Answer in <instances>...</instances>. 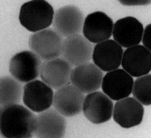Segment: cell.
I'll return each instance as SVG.
<instances>
[{
    "instance_id": "cell-16",
    "label": "cell",
    "mask_w": 151,
    "mask_h": 138,
    "mask_svg": "<svg viewBox=\"0 0 151 138\" xmlns=\"http://www.w3.org/2000/svg\"><path fill=\"white\" fill-rule=\"evenodd\" d=\"M123 69L134 77L148 74L151 69V53L142 45L127 48L123 52Z\"/></svg>"
},
{
    "instance_id": "cell-13",
    "label": "cell",
    "mask_w": 151,
    "mask_h": 138,
    "mask_svg": "<svg viewBox=\"0 0 151 138\" xmlns=\"http://www.w3.org/2000/svg\"><path fill=\"white\" fill-rule=\"evenodd\" d=\"M123 49L114 40H106L97 43L93 48L92 59L103 72L118 69L121 64Z\"/></svg>"
},
{
    "instance_id": "cell-21",
    "label": "cell",
    "mask_w": 151,
    "mask_h": 138,
    "mask_svg": "<svg viewBox=\"0 0 151 138\" xmlns=\"http://www.w3.org/2000/svg\"><path fill=\"white\" fill-rule=\"evenodd\" d=\"M151 24L147 25L144 30L142 40L145 48L151 51Z\"/></svg>"
},
{
    "instance_id": "cell-14",
    "label": "cell",
    "mask_w": 151,
    "mask_h": 138,
    "mask_svg": "<svg viewBox=\"0 0 151 138\" xmlns=\"http://www.w3.org/2000/svg\"><path fill=\"white\" fill-rule=\"evenodd\" d=\"M84 98V94L70 84L55 91L53 106L64 117H71L81 113Z\"/></svg>"
},
{
    "instance_id": "cell-18",
    "label": "cell",
    "mask_w": 151,
    "mask_h": 138,
    "mask_svg": "<svg viewBox=\"0 0 151 138\" xmlns=\"http://www.w3.org/2000/svg\"><path fill=\"white\" fill-rule=\"evenodd\" d=\"M38 127L34 135L37 138H63L66 133L67 121L54 108L38 113Z\"/></svg>"
},
{
    "instance_id": "cell-4",
    "label": "cell",
    "mask_w": 151,
    "mask_h": 138,
    "mask_svg": "<svg viewBox=\"0 0 151 138\" xmlns=\"http://www.w3.org/2000/svg\"><path fill=\"white\" fill-rule=\"evenodd\" d=\"M42 63V60L32 51H23L12 57L9 70L13 78L19 82H29L40 75Z\"/></svg>"
},
{
    "instance_id": "cell-5",
    "label": "cell",
    "mask_w": 151,
    "mask_h": 138,
    "mask_svg": "<svg viewBox=\"0 0 151 138\" xmlns=\"http://www.w3.org/2000/svg\"><path fill=\"white\" fill-rule=\"evenodd\" d=\"M85 16L76 6L67 5L59 8L54 12L52 27L62 38L78 35L83 30Z\"/></svg>"
},
{
    "instance_id": "cell-2",
    "label": "cell",
    "mask_w": 151,
    "mask_h": 138,
    "mask_svg": "<svg viewBox=\"0 0 151 138\" xmlns=\"http://www.w3.org/2000/svg\"><path fill=\"white\" fill-rule=\"evenodd\" d=\"M54 11L52 6L44 0H32L24 3L19 14V21L27 30L39 32L52 24Z\"/></svg>"
},
{
    "instance_id": "cell-10",
    "label": "cell",
    "mask_w": 151,
    "mask_h": 138,
    "mask_svg": "<svg viewBox=\"0 0 151 138\" xmlns=\"http://www.w3.org/2000/svg\"><path fill=\"white\" fill-rule=\"evenodd\" d=\"M73 67L61 57L44 61L42 64L40 78L52 89L58 90L71 83Z\"/></svg>"
},
{
    "instance_id": "cell-3",
    "label": "cell",
    "mask_w": 151,
    "mask_h": 138,
    "mask_svg": "<svg viewBox=\"0 0 151 138\" xmlns=\"http://www.w3.org/2000/svg\"><path fill=\"white\" fill-rule=\"evenodd\" d=\"M63 40L53 29L48 27L32 33L28 45L32 52L44 61L60 56Z\"/></svg>"
},
{
    "instance_id": "cell-9",
    "label": "cell",
    "mask_w": 151,
    "mask_h": 138,
    "mask_svg": "<svg viewBox=\"0 0 151 138\" xmlns=\"http://www.w3.org/2000/svg\"><path fill=\"white\" fill-rule=\"evenodd\" d=\"M104 76L103 71L90 62L73 69L71 83L83 93L88 94L101 88Z\"/></svg>"
},
{
    "instance_id": "cell-19",
    "label": "cell",
    "mask_w": 151,
    "mask_h": 138,
    "mask_svg": "<svg viewBox=\"0 0 151 138\" xmlns=\"http://www.w3.org/2000/svg\"><path fill=\"white\" fill-rule=\"evenodd\" d=\"M24 87L12 76H3L0 80L1 107L19 104L22 100Z\"/></svg>"
},
{
    "instance_id": "cell-22",
    "label": "cell",
    "mask_w": 151,
    "mask_h": 138,
    "mask_svg": "<svg viewBox=\"0 0 151 138\" xmlns=\"http://www.w3.org/2000/svg\"><path fill=\"white\" fill-rule=\"evenodd\" d=\"M119 2L126 6L146 5L151 3L150 1H120Z\"/></svg>"
},
{
    "instance_id": "cell-15",
    "label": "cell",
    "mask_w": 151,
    "mask_h": 138,
    "mask_svg": "<svg viewBox=\"0 0 151 138\" xmlns=\"http://www.w3.org/2000/svg\"><path fill=\"white\" fill-rule=\"evenodd\" d=\"M144 114L143 105L133 97L117 101L113 107V120L123 128L129 129L141 123Z\"/></svg>"
},
{
    "instance_id": "cell-12",
    "label": "cell",
    "mask_w": 151,
    "mask_h": 138,
    "mask_svg": "<svg viewBox=\"0 0 151 138\" xmlns=\"http://www.w3.org/2000/svg\"><path fill=\"white\" fill-rule=\"evenodd\" d=\"M113 22L102 12L91 13L85 18L83 33L85 38L93 43H98L110 38L112 35Z\"/></svg>"
},
{
    "instance_id": "cell-6",
    "label": "cell",
    "mask_w": 151,
    "mask_h": 138,
    "mask_svg": "<svg viewBox=\"0 0 151 138\" xmlns=\"http://www.w3.org/2000/svg\"><path fill=\"white\" fill-rule=\"evenodd\" d=\"M93 46L80 34L71 35L63 40L60 57L73 67L88 63L92 59Z\"/></svg>"
},
{
    "instance_id": "cell-11",
    "label": "cell",
    "mask_w": 151,
    "mask_h": 138,
    "mask_svg": "<svg viewBox=\"0 0 151 138\" xmlns=\"http://www.w3.org/2000/svg\"><path fill=\"white\" fill-rule=\"evenodd\" d=\"M134 80L123 69H117L104 76L101 88L111 100L118 101L129 97L132 93Z\"/></svg>"
},
{
    "instance_id": "cell-20",
    "label": "cell",
    "mask_w": 151,
    "mask_h": 138,
    "mask_svg": "<svg viewBox=\"0 0 151 138\" xmlns=\"http://www.w3.org/2000/svg\"><path fill=\"white\" fill-rule=\"evenodd\" d=\"M151 75L137 77L134 81L132 93L134 98L142 105H151Z\"/></svg>"
},
{
    "instance_id": "cell-1",
    "label": "cell",
    "mask_w": 151,
    "mask_h": 138,
    "mask_svg": "<svg viewBox=\"0 0 151 138\" xmlns=\"http://www.w3.org/2000/svg\"><path fill=\"white\" fill-rule=\"evenodd\" d=\"M0 132L6 138H32L38 127V118L19 104L0 108Z\"/></svg>"
},
{
    "instance_id": "cell-8",
    "label": "cell",
    "mask_w": 151,
    "mask_h": 138,
    "mask_svg": "<svg viewBox=\"0 0 151 138\" xmlns=\"http://www.w3.org/2000/svg\"><path fill=\"white\" fill-rule=\"evenodd\" d=\"M54 92L40 80L27 83L24 86L22 101L25 106L35 113H40L53 105Z\"/></svg>"
},
{
    "instance_id": "cell-17",
    "label": "cell",
    "mask_w": 151,
    "mask_h": 138,
    "mask_svg": "<svg viewBox=\"0 0 151 138\" xmlns=\"http://www.w3.org/2000/svg\"><path fill=\"white\" fill-rule=\"evenodd\" d=\"M143 25L136 18L126 17L113 25L114 40L121 47L129 48L139 45L144 32Z\"/></svg>"
},
{
    "instance_id": "cell-7",
    "label": "cell",
    "mask_w": 151,
    "mask_h": 138,
    "mask_svg": "<svg viewBox=\"0 0 151 138\" xmlns=\"http://www.w3.org/2000/svg\"><path fill=\"white\" fill-rule=\"evenodd\" d=\"M114 105L106 94L96 91L88 94L84 98L82 111L83 115L94 124L106 122L112 117Z\"/></svg>"
}]
</instances>
